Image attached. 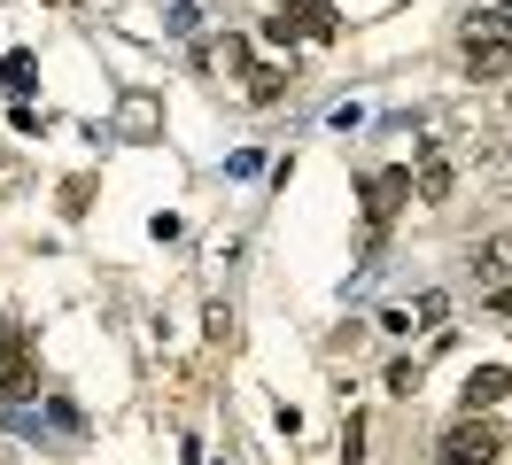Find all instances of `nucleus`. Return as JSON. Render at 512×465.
Segmentation results:
<instances>
[{"mask_svg": "<svg viewBox=\"0 0 512 465\" xmlns=\"http://www.w3.org/2000/svg\"><path fill=\"white\" fill-rule=\"evenodd\" d=\"M466 70H474V78H505L512 70V8L466 16Z\"/></svg>", "mask_w": 512, "mask_h": 465, "instance_id": "1", "label": "nucleus"}, {"mask_svg": "<svg viewBox=\"0 0 512 465\" xmlns=\"http://www.w3.org/2000/svg\"><path fill=\"white\" fill-rule=\"evenodd\" d=\"M497 450H505V427H497V419H458V427L435 442V458H443V465H489Z\"/></svg>", "mask_w": 512, "mask_h": 465, "instance_id": "2", "label": "nucleus"}, {"mask_svg": "<svg viewBox=\"0 0 512 465\" xmlns=\"http://www.w3.org/2000/svg\"><path fill=\"white\" fill-rule=\"evenodd\" d=\"M505 396H512V372H505V365H474V372H466V388H458L466 419H489Z\"/></svg>", "mask_w": 512, "mask_h": 465, "instance_id": "3", "label": "nucleus"}, {"mask_svg": "<svg viewBox=\"0 0 512 465\" xmlns=\"http://www.w3.org/2000/svg\"><path fill=\"white\" fill-rule=\"evenodd\" d=\"M404 194H412V171H373L365 179V225H388L404 210Z\"/></svg>", "mask_w": 512, "mask_h": 465, "instance_id": "4", "label": "nucleus"}, {"mask_svg": "<svg viewBox=\"0 0 512 465\" xmlns=\"http://www.w3.org/2000/svg\"><path fill=\"white\" fill-rule=\"evenodd\" d=\"M280 16H288V31H295V39H334V31H342V16H334L326 0H288Z\"/></svg>", "mask_w": 512, "mask_h": 465, "instance_id": "5", "label": "nucleus"}, {"mask_svg": "<svg viewBox=\"0 0 512 465\" xmlns=\"http://www.w3.org/2000/svg\"><path fill=\"white\" fill-rule=\"evenodd\" d=\"M16 380H32V334H24V326L0 334V396H8Z\"/></svg>", "mask_w": 512, "mask_h": 465, "instance_id": "6", "label": "nucleus"}, {"mask_svg": "<svg viewBox=\"0 0 512 465\" xmlns=\"http://www.w3.org/2000/svg\"><path fill=\"white\" fill-rule=\"evenodd\" d=\"M505 272H512V233H497V241H481L474 279H481V287H505Z\"/></svg>", "mask_w": 512, "mask_h": 465, "instance_id": "7", "label": "nucleus"}, {"mask_svg": "<svg viewBox=\"0 0 512 465\" xmlns=\"http://www.w3.org/2000/svg\"><path fill=\"white\" fill-rule=\"evenodd\" d=\"M0 86L16 93V101H32V86H39V62H32V47H16V55L0 62Z\"/></svg>", "mask_w": 512, "mask_h": 465, "instance_id": "8", "label": "nucleus"}, {"mask_svg": "<svg viewBox=\"0 0 512 465\" xmlns=\"http://www.w3.org/2000/svg\"><path fill=\"white\" fill-rule=\"evenodd\" d=\"M419 155H427V163H419V186H412V194H419V202H450V163L435 148H419Z\"/></svg>", "mask_w": 512, "mask_h": 465, "instance_id": "9", "label": "nucleus"}, {"mask_svg": "<svg viewBox=\"0 0 512 465\" xmlns=\"http://www.w3.org/2000/svg\"><path fill=\"white\" fill-rule=\"evenodd\" d=\"M39 419H47L55 434H86V411H78L70 396H39Z\"/></svg>", "mask_w": 512, "mask_h": 465, "instance_id": "10", "label": "nucleus"}, {"mask_svg": "<svg viewBox=\"0 0 512 465\" xmlns=\"http://www.w3.org/2000/svg\"><path fill=\"white\" fill-rule=\"evenodd\" d=\"M280 93H288V70H280V62H264V70H249V101H256V109H272Z\"/></svg>", "mask_w": 512, "mask_h": 465, "instance_id": "11", "label": "nucleus"}, {"mask_svg": "<svg viewBox=\"0 0 512 465\" xmlns=\"http://www.w3.org/2000/svg\"><path fill=\"white\" fill-rule=\"evenodd\" d=\"M443 318H450V295H443V287H427V295L412 303V326L427 334V326H443Z\"/></svg>", "mask_w": 512, "mask_h": 465, "instance_id": "12", "label": "nucleus"}, {"mask_svg": "<svg viewBox=\"0 0 512 465\" xmlns=\"http://www.w3.org/2000/svg\"><path fill=\"white\" fill-rule=\"evenodd\" d=\"M194 24H202L194 0H171V8H163V31H171V39H194Z\"/></svg>", "mask_w": 512, "mask_h": 465, "instance_id": "13", "label": "nucleus"}, {"mask_svg": "<svg viewBox=\"0 0 512 465\" xmlns=\"http://www.w3.org/2000/svg\"><path fill=\"white\" fill-rule=\"evenodd\" d=\"M264 171V148H241V155H225V179H256Z\"/></svg>", "mask_w": 512, "mask_h": 465, "instance_id": "14", "label": "nucleus"}, {"mask_svg": "<svg viewBox=\"0 0 512 465\" xmlns=\"http://www.w3.org/2000/svg\"><path fill=\"white\" fill-rule=\"evenodd\" d=\"M342 465H365V419H350V427H342Z\"/></svg>", "mask_w": 512, "mask_h": 465, "instance_id": "15", "label": "nucleus"}, {"mask_svg": "<svg viewBox=\"0 0 512 465\" xmlns=\"http://www.w3.org/2000/svg\"><path fill=\"white\" fill-rule=\"evenodd\" d=\"M388 396H419V365H388Z\"/></svg>", "mask_w": 512, "mask_h": 465, "instance_id": "16", "label": "nucleus"}, {"mask_svg": "<svg viewBox=\"0 0 512 465\" xmlns=\"http://www.w3.org/2000/svg\"><path fill=\"white\" fill-rule=\"evenodd\" d=\"M326 124H334V132H357V124H365V109H357V101H334V109H326Z\"/></svg>", "mask_w": 512, "mask_h": 465, "instance_id": "17", "label": "nucleus"}, {"mask_svg": "<svg viewBox=\"0 0 512 465\" xmlns=\"http://www.w3.org/2000/svg\"><path fill=\"white\" fill-rule=\"evenodd\" d=\"M489 303H497V310H512V279H505V287H489Z\"/></svg>", "mask_w": 512, "mask_h": 465, "instance_id": "18", "label": "nucleus"}, {"mask_svg": "<svg viewBox=\"0 0 512 465\" xmlns=\"http://www.w3.org/2000/svg\"><path fill=\"white\" fill-rule=\"evenodd\" d=\"M0 434H8V419H0Z\"/></svg>", "mask_w": 512, "mask_h": 465, "instance_id": "19", "label": "nucleus"}, {"mask_svg": "<svg viewBox=\"0 0 512 465\" xmlns=\"http://www.w3.org/2000/svg\"><path fill=\"white\" fill-rule=\"evenodd\" d=\"M225 465H233V458H225Z\"/></svg>", "mask_w": 512, "mask_h": 465, "instance_id": "20", "label": "nucleus"}]
</instances>
